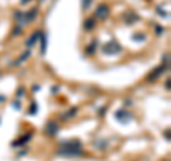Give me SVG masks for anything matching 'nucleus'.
<instances>
[{"mask_svg": "<svg viewBox=\"0 0 171 161\" xmlns=\"http://www.w3.org/2000/svg\"><path fill=\"white\" fill-rule=\"evenodd\" d=\"M107 13H108V9L104 6V4H101V6L98 7V10H97V16H98V17H106Z\"/></svg>", "mask_w": 171, "mask_h": 161, "instance_id": "obj_1", "label": "nucleus"}, {"mask_svg": "<svg viewBox=\"0 0 171 161\" xmlns=\"http://www.w3.org/2000/svg\"><path fill=\"white\" fill-rule=\"evenodd\" d=\"M88 4H90V0H84V6L87 7V6H88Z\"/></svg>", "mask_w": 171, "mask_h": 161, "instance_id": "obj_2", "label": "nucleus"}]
</instances>
